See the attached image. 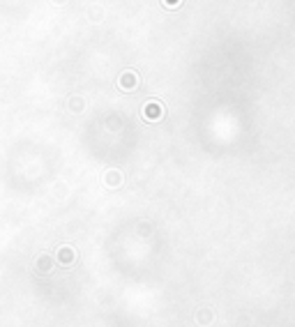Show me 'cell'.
<instances>
[{"instance_id": "obj_1", "label": "cell", "mask_w": 295, "mask_h": 327, "mask_svg": "<svg viewBox=\"0 0 295 327\" xmlns=\"http://www.w3.org/2000/svg\"><path fill=\"white\" fill-rule=\"evenodd\" d=\"M120 88L122 90H136L139 88V74L134 72V69H129V72H122V76H120Z\"/></svg>"}, {"instance_id": "obj_2", "label": "cell", "mask_w": 295, "mask_h": 327, "mask_svg": "<svg viewBox=\"0 0 295 327\" xmlns=\"http://www.w3.org/2000/svg\"><path fill=\"white\" fill-rule=\"evenodd\" d=\"M161 113H164V108H161V104H157V101H152V104H146V108H143L146 120H159Z\"/></svg>"}, {"instance_id": "obj_3", "label": "cell", "mask_w": 295, "mask_h": 327, "mask_svg": "<svg viewBox=\"0 0 295 327\" xmlns=\"http://www.w3.org/2000/svg\"><path fill=\"white\" fill-rule=\"evenodd\" d=\"M58 261H60L62 265H72V263L76 261V251H74L72 247H60L58 249Z\"/></svg>"}, {"instance_id": "obj_4", "label": "cell", "mask_w": 295, "mask_h": 327, "mask_svg": "<svg viewBox=\"0 0 295 327\" xmlns=\"http://www.w3.org/2000/svg\"><path fill=\"white\" fill-rule=\"evenodd\" d=\"M104 182H106V187H120L122 185V173L120 171H108L106 175H104Z\"/></svg>"}, {"instance_id": "obj_5", "label": "cell", "mask_w": 295, "mask_h": 327, "mask_svg": "<svg viewBox=\"0 0 295 327\" xmlns=\"http://www.w3.org/2000/svg\"><path fill=\"white\" fill-rule=\"evenodd\" d=\"M69 108H72V111H76V113H79V111H83V101H81V97H74V99L69 101Z\"/></svg>"}, {"instance_id": "obj_6", "label": "cell", "mask_w": 295, "mask_h": 327, "mask_svg": "<svg viewBox=\"0 0 295 327\" xmlns=\"http://www.w3.org/2000/svg\"><path fill=\"white\" fill-rule=\"evenodd\" d=\"M212 316L208 314V309H201V314H198V323H210Z\"/></svg>"}, {"instance_id": "obj_7", "label": "cell", "mask_w": 295, "mask_h": 327, "mask_svg": "<svg viewBox=\"0 0 295 327\" xmlns=\"http://www.w3.org/2000/svg\"><path fill=\"white\" fill-rule=\"evenodd\" d=\"M164 2H168V5H171V7H175V5H178V2H180V0H164Z\"/></svg>"}, {"instance_id": "obj_8", "label": "cell", "mask_w": 295, "mask_h": 327, "mask_svg": "<svg viewBox=\"0 0 295 327\" xmlns=\"http://www.w3.org/2000/svg\"><path fill=\"white\" fill-rule=\"evenodd\" d=\"M55 2H65V0H55Z\"/></svg>"}]
</instances>
